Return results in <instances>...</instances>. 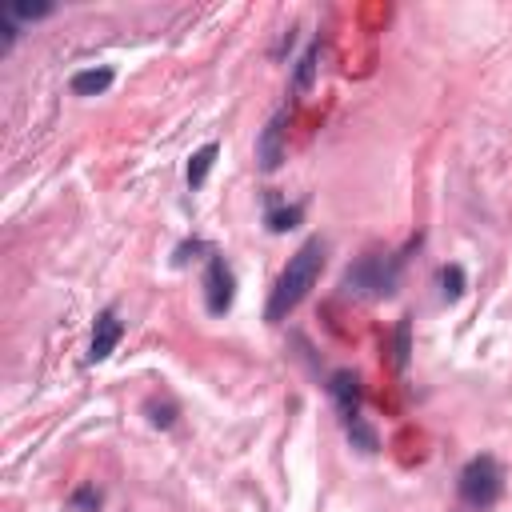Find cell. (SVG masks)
<instances>
[{"mask_svg": "<svg viewBox=\"0 0 512 512\" xmlns=\"http://www.w3.org/2000/svg\"><path fill=\"white\" fill-rule=\"evenodd\" d=\"M232 296H236V276L228 268L224 256H212L208 260V272H204V300H208V312L212 316H224L232 308Z\"/></svg>", "mask_w": 512, "mask_h": 512, "instance_id": "277c9868", "label": "cell"}, {"mask_svg": "<svg viewBox=\"0 0 512 512\" xmlns=\"http://www.w3.org/2000/svg\"><path fill=\"white\" fill-rule=\"evenodd\" d=\"M440 288H444V296H448V300H456V296L464 292V268H460V264L440 268Z\"/></svg>", "mask_w": 512, "mask_h": 512, "instance_id": "30bf717a", "label": "cell"}, {"mask_svg": "<svg viewBox=\"0 0 512 512\" xmlns=\"http://www.w3.org/2000/svg\"><path fill=\"white\" fill-rule=\"evenodd\" d=\"M280 136H284V112L268 120V128H264V136H260V144H256V156H260V168H264V172L280 168V160H284V144H280Z\"/></svg>", "mask_w": 512, "mask_h": 512, "instance_id": "52a82bcc", "label": "cell"}, {"mask_svg": "<svg viewBox=\"0 0 512 512\" xmlns=\"http://www.w3.org/2000/svg\"><path fill=\"white\" fill-rule=\"evenodd\" d=\"M300 224V204L284 208V212H268V228L272 232H284V228H296Z\"/></svg>", "mask_w": 512, "mask_h": 512, "instance_id": "4fadbf2b", "label": "cell"}, {"mask_svg": "<svg viewBox=\"0 0 512 512\" xmlns=\"http://www.w3.org/2000/svg\"><path fill=\"white\" fill-rule=\"evenodd\" d=\"M460 496H464V504H472V508H488V504H496L500 496H504V468L496 464V456H472L464 468H460Z\"/></svg>", "mask_w": 512, "mask_h": 512, "instance_id": "7a4b0ae2", "label": "cell"}, {"mask_svg": "<svg viewBox=\"0 0 512 512\" xmlns=\"http://www.w3.org/2000/svg\"><path fill=\"white\" fill-rule=\"evenodd\" d=\"M404 352H408V324H400V336H396V360L404 364Z\"/></svg>", "mask_w": 512, "mask_h": 512, "instance_id": "2e32d148", "label": "cell"}, {"mask_svg": "<svg viewBox=\"0 0 512 512\" xmlns=\"http://www.w3.org/2000/svg\"><path fill=\"white\" fill-rule=\"evenodd\" d=\"M400 280V264L392 256H364L344 272V292L356 296H392Z\"/></svg>", "mask_w": 512, "mask_h": 512, "instance_id": "3957f363", "label": "cell"}, {"mask_svg": "<svg viewBox=\"0 0 512 512\" xmlns=\"http://www.w3.org/2000/svg\"><path fill=\"white\" fill-rule=\"evenodd\" d=\"M120 336H124V324L116 320V312H100L96 316V324H92V344H88V360L92 364H100V360H108L112 356V348L120 344Z\"/></svg>", "mask_w": 512, "mask_h": 512, "instance_id": "5b68a950", "label": "cell"}, {"mask_svg": "<svg viewBox=\"0 0 512 512\" xmlns=\"http://www.w3.org/2000/svg\"><path fill=\"white\" fill-rule=\"evenodd\" d=\"M108 84H112V68H84V72L72 76V92H76V96H96V92H104Z\"/></svg>", "mask_w": 512, "mask_h": 512, "instance_id": "ba28073f", "label": "cell"}, {"mask_svg": "<svg viewBox=\"0 0 512 512\" xmlns=\"http://www.w3.org/2000/svg\"><path fill=\"white\" fill-rule=\"evenodd\" d=\"M4 16L8 20H40V16H52V4H8Z\"/></svg>", "mask_w": 512, "mask_h": 512, "instance_id": "8fae6325", "label": "cell"}, {"mask_svg": "<svg viewBox=\"0 0 512 512\" xmlns=\"http://www.w3.org/2000/svg\"><path fill=\"white\" fill-rule=\"evenodd\" d=\"M72 504H76V508H96V504H100V492H96V488H80V492L72 496Z\"/></svg>", "mask_w": 512, "mask_h": 512, "instance_id": "9a60e30c", "label": "cell"}, {"mask_svg": "<svg viewBox=\"0 0 512 512\" xmlns=\"http://www.w3.org/2000/svg\"><path fill=\"white\" fill-rule=\"evenodd\" d=\"M348 436H352L364 452H372V448H376V436H372V428H368L360 416H356V420H348Z\"/></svg>", "mask_w": 512, "mask_h": 512, "instance_id": "5bb4252c", "label": "cell"}, {"mask_svg": "<svg viewBox=\"0 0 512 512\" xmlns=\"http://www.w3.org/2000/svg\"><path fill=\"white\" fill-rule=\"evenodd\" d=\"M316 56H320V44H308V52H304V60H300V72H296V92H308L312 72H316Z\"/></svg>", "mask_w": 512, "mask_h": 512, "instance_id": "7c38bea8", "label": "cell"}, {"mask_svg": "<svg viewBox=\"0 0 512 512\" xmlns=\"http://www.w3.org/2000/svg\"><path fill=\"white\" fill-rule=\"evenodd\" d=\"M216 152H220L216 144H204V148L192 152V160H188V188H200V184L208 180V168H212Z\"/></svg>", "mask_w": 512, "mask_h": 512, "instance_id": "9c48e42d", "label": "cell"}, {"mask_svg": "<svg viewBox=\"0 0 512 512\" xmlns=\"http://www.w3.org/2000/svg\"><path fill=\"white\" fill-rule=\"evenodd\" d=\"M324 256H328V244L320 240V236H312V240H304L296 252H292V260H288V268L280 272V280H276V288H272V296H268V308H264V320H272V324H280V320H288V312L312 292V284L320 280V268H324Z\"/></svg>", "mask_w": 512, "mask_h": 512, "instance_id": "6da1fadb", "label": "cell"}, {"mask_svg": "<svg viewBox=\"0 0 512 512\" xmlns=\"http://www.w3.org/2000/svg\"><path fill=\"white\" fill-rule=\"evenodd\" d=\"M328 392H332L336 412L344 416V424L360 416V376H356V372H348V368H344V372H332Z\"/></svg>", "mask_w": 512, "mask_h": 512, "instance_id": "8992f818", "label": "cell"}]
</instances>
